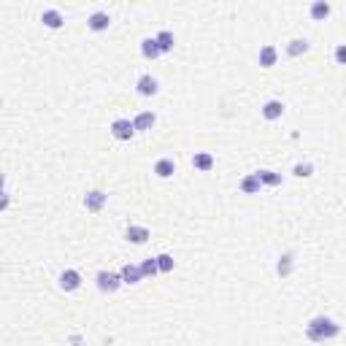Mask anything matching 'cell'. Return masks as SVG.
<instances>
[{"mask_svg": "<svg viewBox=\"0 0 346 346\" xmlns=\"http://www.w3.org/2000/svg\"><path fill=\"white\" fill-rule=\"evenodd\" d=\"M157 265H160V271H162V273L173 271V257H170V254H160V257H157Z\"/></svg>", "mask_w": 346, "mask_h": 346, "instance_id": "obj_23", "label": "cell"}, {"mask_svg": "<svg viewBox=\"0 0 346 346\" xmlns=\"http://www.w3.org/2000/svg\"><path fill=\"white\" fill-rule=\"evenodd\" d=\"M122 282H124L122 273H111V271H100V273H98V290H100V292H114V290H119Z\"/></svg>", "mask_w": 346, "mask_h": 346, "instance_id": "obj_2", "label": "cell"}, {"mask_svg": "<svg viewBox=\"0 0 346 346\" xmlns=\"http://www.w3.org/2000/svg\"><path fill=\"white\" fill-rule=\"evenodd\" d=\"M141 271H143V276H155V273L160 271V265H157V257H149L146 263L141 265Z\"/></svg>", "mask_w": 346, "mask_h": 346, "instance_id": "obj_22", "label": "cell"}, {"mask_svg": "<svg viewBox=\"0 0 346 346\" xmlns=\"http://www.w3.org/2000/svg\"><path fill=\"white\" fill-rule=\"evenodd\" d=\"M257 176L268 187H278V184H282V176H276V173H271V170H257Z\"/></svg>", "mask_w": 346, "mask_h": 346, "instance_id": "obj_20", "label": "cell"}, {"mask_svg": "<svg viewBox=\"0 0 346 346\" xmlns=\"http://www.w3.org/2000/svg\"><path fill=\"white\" fill-rule=\"evenodd\" d=\"M136 86H138V95L149 98V95H155V92H157V79H155V76H141Z\"/></svg>", "mask_w": 346, "mask_h": 346, "instance_id": "obj_7", "label": "cell"}, {"mask_svg": "<svg viewBox=\"0 0 346 346\" xmlns=\"http://www.w3.org/2000/svg\"><path fill=\"white\" fill-rule=\"evenodd\" d=\"M330 16V3L328 0H314L311 3V19L314 22H325Z\"/></svg>", "mask_w": 346, "mask_h": 346, "instance_id": "obj_6", "label": "cell"}, {"mask_svg": "<svg viewBox=\"0 0 346 346\" xmlns=\"http://www.w3.org/2000/svg\"><path fill=\"white\" fill-rule=\"evenodd\" d=\"M141 54L146 57V60H155V57H160V54H162V49H160L157 38H146V41L141 44Z\"/></svg>", "mask_w": 346, "mask_h": 346, "instance_id": "obj_9", "label": "cell"}, {"mask_svg": "<svg viewBox=\"0 0 346 346\" xmlns=\"http://www.w3.org/2000/svg\"><path fill=\"white\" fill-rule=\"evenodd\" d=\"M41 22H44L46 27H49V30H57V27H62L65 19H62V14H60V11L49 8V11H44V14H41Z\"/></svg>", "mask_w": 346, "mask_h": 346, "instance_id": "obj_8", "label": "cell"}, {"mask_svg": "<svg viewBox=\"0 0 346 346\" xmlns=\"http://www.w3.org/2000/svg\"><path fill=\"white\" fill-rule=\"evenodd\" d=\"M133 133H136V124H133L130 119H117L111 124V136L117 141H130Z\"/></svg>", "mask_w": 346, "mask_h": 346, "instance_id": "obj_3", "label": "cell"}, {"mask_svg": "<svg viewBox=\"0 0 346 346\" xmlns=\"http://www.w3.org/2000/svg\"><path fill=\"white\" fill-rule=\"evenodd\" d=\"M260 65H263V68L276 65V49L273 46H263V49H260Z\"/></svg>", "mask_w": 346, "mask_h": 346, "instance_id": "obj_15", "label": "cell"}, {"mask_svg": "<svg viewBox=\"0 0 346 346\" xmlns=\"http://www.w3.org/2000/svg\"><path fill=\"white\" fill-rule=\"evenodd\" d=\"M79 284H81V276H79V271H65V273L60 276V287H62L65 292L79 290Z\"/></svg>", "mask_w": 346, "mask_h": 346, "instance_id": "obj_5", "label": "cell"}, {"mask_svg": "<svg viewBox=\"0 0 346 346\" xmlns=\"http://www.w3.org/2000/svg\"><path fill=\"white\" fill-rule=\"evenodd\" d=\"M84 206H86V211H100L105 206V195L95 189V192H90V195L84 198Z\"/></svg>", "mask_w": 346, "mask_h": 346, "instance_id": "obj_11", "label": "cell"}, {"mask_svg": "<svg viewBox=\"0 0 346 346\" xmlns=\"http://www.w3.org/2000/svg\"><path fill=\"white\" fill-rule=\"evenodd\" d=\"M122 278H124V284H138L143 278V271L136 268V265H124L122 268Z\"/></svg>", "mask_w": 346, "mask_h": 346, "instance_id": "obj_12", "label": "cell"}, {"mask_svg": "<svg viewBox=\"0 0 346 346\" xmlns=\"http://www.w3.org/2000/svg\"><path fill=\"white\" fill-rule=\"evenodd\" d=\"M338 325H335L333 319H328V316H316V319H311L309 325V338L311 341H325V338H335L338 335Z\"/></svg>", "mask_w": 346, "mask_h": 346, "instance_id": "obj_1", "label": "cell"}, {"mask_svg": "<svg viewBox=\"0 0 346 346\" xmlns=\"http://www.w3.org/2000/svg\"><path fill=\"white\" fill-rule=\"evenodd\" d=\"M192 165H195L198 170H211L214 168V157H211L208 152H198V155L192 157Z\"/></svg>", "mask_w": 346, "mask_h": 346, "instance_id": "obj_13", "label": "cell"}, {"mask_svg": "<svg viewBox=\"0 0 346 346\" xmlns=\"http://www.w3.org/2000/svg\"><path fill=\"white\" fill-rule=\"evenodd\" d=\"M309 52V41H300V38H295V41H290V46H287V54L290 57H300Z\"/></svg>", "mask_w": 346, "mask_h": 346, "instance_id": "obj_19", "label": "cell"}, {"mask_svg": "<svg viewBox=\"0 0 346 346\" xmlns=\"http://www.w3.org/2000/svg\"><path fill=\"white\" fill-rule=\"evenodd\" d=\"M290 271H292V254H284V257H282V263H278V273L287 276Z\"/></svg>", "mask_w": 346, "mask_h": 346, "instance_id": "obj_24", "label": "cell"}, {"mask_svg": "<svg viewBox=\"0 0 346 346\" xmlns=\"http://www.w3.org/2000/svg\"><path fill=\"white\" fill-rule=\"evenodd\" d=\"M155 173H157L160 179H168V176L176 173V165H173V160H160L157 165H155Z\"/></svg>", "mask_w": 346, "mask_h": 346, "instance_id": "obj_16", "label": "cell"}, {"mask_svg": "<svg viewBox=\"0 0 346 346\" xmlns=\"http://www.w3.org/2000/svg\"><path fill=\"white\" fill-rule=\"evenodd\" d=\"M133 124H136V130H149L152 124H155V114H152V111H143V114H138V117L133 119Z\"/></svg>", "mask_w": 346, "mask_h": 346, "instance_id": "obj_18", "label": "cell"}, {"mask_svg": "<svg viewBox=\"0 0 346 346\" xmlns=\"http://www.w3.org/2000/svg\"><path fill=\"white\" fill-rule=\"evenodd\" d=\"M90 30H95V33H100V30H109V25H111V16L105 14V11H95L92 16H90Z\"/></svg>", "mask_w": 346, "mask_h": 346, "instance_id": "obj_4", "label": "cell"}, {"mask_svg": "<svg viewBox=\"0 0 346 346\" xmlns=\"http://www.w3.org/2000/svg\"><path fill=\"white\" fill-rule=\"evenodd\" d=\"M295 176H311V162H300V165H295Z\"/></svg>", "mask_w": 346, "mask_h": 346, "instance_id": "obj_25", "label": "cell"}, {"mask_svg": "<svg viewBox=\"0 0 346 346\" xmlns=\"http://www.w3.org/2000/svg\"><path fill=\"white\" fill-rule=\"evenodd\" d=\"M335 62H338V65H346V44L335 46Z\"/></svg>", "mask_w": 346, "mask_h": 346, "instance_id": "obj_26", "label": "cell"}, {"mask_svg": "<svg viewBox=\"0 0 346 346\" xmlns=\"http://www.w3.org/2000/svg\"><path fill=\"white\" fill-rule=\"evenodd\" d=\"M157 44H160V49H162V52H170V49H173V33L162 30V33L157 35Z\"/></svg>", "mask_w": 346, "mask_h": 346, "instance_id": "obj_21", "label": "cell"}, {"mask_svg": "<svg viewBox=\"0 0 346 346\" xmlns=\"http://www.w3.org/2000/svg\"><path fill=\"white\" fill-rule=\"evenodd\" d=\"M260 184H263V181H260V176H257V173H252V176H246V179L241 181V189L246 192V195H254V192H260Z\"/></svg>", "mask_w": 346, "mask_h": 346, "instance_id": "obj_17", "label": "cell"}, {"mask_svg": "<svg viewBox=\"0 0 346 346\" xmlns=\"http://www.w3.org/2000/svg\"><path fill=\"white\" fill-rule=\"evenodd\" d=\"M127 238H130L133 244H143L149 238V230L146 227H138V225H130L127 227Z\"/></svg>", "mask_w": 346, "mask_h": 346, "instance_id": "obj_14", "label": "cell"}, {"mask_svg": "<svg viewBox=\"0 0 346 346\" xmlns=\"http://www.w3.org/2000/svg\"><path fill=\"white\" fill-rule=\"evenodd\" d=\"M282 114H284V103L282 100H268L263 105V117L265 119H278Z\"/></svg>", "mask_w": 346, "mask_h": 346, "instance_id": "obj_10", "label": "cell"}]
</instances>
